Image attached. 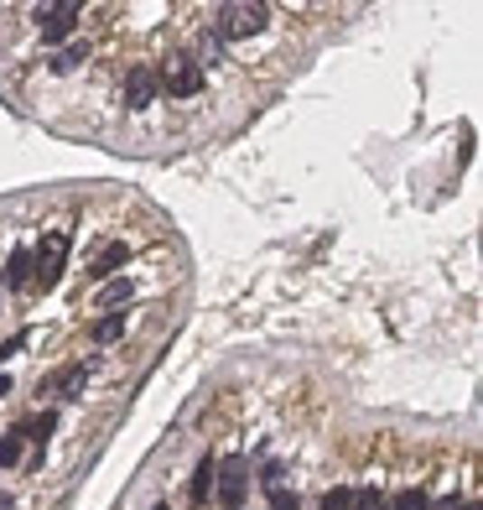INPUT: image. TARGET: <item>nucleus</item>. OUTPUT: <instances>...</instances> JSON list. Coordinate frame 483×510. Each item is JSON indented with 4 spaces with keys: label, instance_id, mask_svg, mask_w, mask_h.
Listing matches in <instances>:
<instances>
[{
    "label": "nucleus",
    "instance_id": "obj_1",
    "mask_svg": "<svg viewBox=\"0 0 483 510\" xmlns=\"http://www.w3.org/2000/svg\"><path fill=\"white\" fill-rule=\"evenodd\" d=\"M271 26V5H260V0H234V5H218L213 11L209 32L218 42H239V37H260Z\"/></svg>",
    "mask_w": 483,
    "mask_h": 510
},
{
    "label": "nucleus",
    "instance_id": "obj_2",
    "mask_svg": "<svg viewBox=\"0 0 483 510\" xmlns=\"http://www.w3.org/2000/svg\"><path fill=\"white\" fill-rule=\"evenodd\" d=\"M156 84H162V94H172V99H198V94L209 89V73H203L198 58L177 52V58H167V68H156Z\"/></svg>",
    "mask_w": 483,
    "mask_h": 510
},
{
    "label": "nucleus",
    "instance_id": "obj_3",
    "mask_svg": "<svg viewBox=\"0 0 483 510\" xmlns=\"http://www.w3.org/2000/svg\"><path fill=\"white\" fill-rule=\"evenodd\" d=\"M245 495H250V458H239V453L218 458V464H213V500L224 510H239Z\"/></svg>",
    "mask_w": 483,
    "mask_h": 510
},
{
    "label": "nucleus",
    "instance_id": "obj_4",
    "mask_svg": "<svg viewBox=\"0 0 483 510\" xmlns=\"http://www.w3.org/2000/svg\"><path fill=\"white\" fill-rule=\"evenodd\" d=\"M68 245H73V234L68 230H52V234H42V245L32 250V281L37 287H58V277H63V266H68Z\"/></svg>",
    "mask_w": 483,
    "mask_h": 510
},
{
    "label": "nucleus",
    "instance_id": "obj_5",
    "mask_svg": "<svg viewBox=\"0 0 483 510\" xmlns=\"http://www.w3.org/2000/svg\"><path fill=\"white\" fill-rule=\"evenodd\" d=\"M79 22H84V5H79V0H63V5H42V11H37V32H42L47 47L68 42V37L79 32Z\"/></svg>",
    "mask_w": 483,
    "mask_h": 510
},
{
    "label": "nucleus",
    "instance_id": "obj_6",
    "mask_svg": "<svg viewBox=\"0 0 483 510\" xmlns=\"http://www.w3.org/2000/svg\"><path fill=\"white\" fill-rule=\"evenodd\" d=\"M120 99H125V109H151V105H156V99H162L156 68H151V63H130L125 79H120Z\"/></svg>",
    "mask_w": 483,
    "mask_h": 510
},
{
    "label": "nucleus",
    "instance_id": "obj_7",
    "mask_svg": "<svg viewBox=\"0 0 483 510\" xmlns=\"http://www.w3.org/2000/svg\"><path fill=\"white\" fill-rule=\"evenodd\" d=\"M125 260H130V245H125V240L105 245V250H99L94 260H88V281H99V287H105V281H115V271H120Z\"/></svg>",
    "mask_w": 483,
    "mask_h": 510
},
{
    "label": "nucleus",
    "instance_id": "obj_8",
    "mask_svg": "<svg viewBox=\"0 0 483 510\" xmlns=\"http://www.w3.org/2000/svg\"><path fill=\"white\" fill-rule=\"evenodd\" d=\"M88 370H94V360H79V364H63L52 381H47V391H58L63 401H79V391H84V381H88Z\"/></svg>",
    "mask_w": 483,
    "mask_h": 510
},
{
    "label": "nucleus",
    "instance_id": "obj_9",
    "mask_svg": "<svg viewBox=\"0 0 483 510\" xmlns=\"http://www.w3.org/2000/svg\"><path fill=\"white\" fill-rule=\"evenodd\" d=\"M84 63H88V42H73V47H63V52L47 58V73H52V79H68V73H79Z\"/></svg>",
    "mask_w": 483,
    "mask_h": 510
},
{
    "label": "nucleus",
    "instance_id": "obj_10",
    "mask_svg": "<svg viewBox=\"0 0 483 510\" xmlns=\"http://www.w3.org/2000/svg\"><path fill=\"white\" fill-rule=\"evenodd\" d=\"M0 287H32V250H26V245H16V250H11Z\"/></svg>",
    "mask_w": 483,
    "mask_h": 510
},
{
    "label": "nucleus",
    "instance_id": "obj_11",
    "mask_svg": "<svg viewBox=\"0 0 483 510\" xmlns=\"http://www.w3.org/2000/svg\"><path fill=\"white\" fill-rule=\"evenodd\" d=\"M125 328H130L125 313H105V318L88 328V339H94V344H115V339H125Z\"/></svg>",
    "mask_w": 483,
    "mask_h": 510
},
{
    "label": "nucleus",
    "instance_id": "obj_12",
    "mask_svg": "<svg viewBox=\"0 0 483 510\" xmlns=\"http://www.w3.org/2000/svg\"><path fill=\"white\" fill-rule=\"evenodd\" d=\"M130 298H135V281L130 277L105 281V287H99V307H120V302H130Z\"/></svg>",
    "mask_w": 483,
    "mask_h": 510
},
{
    "label": "nucleus",
    "instance_id": "obj_13",
    "mask_svg": "<svg viewBox=\"0 0 483 510\" xmlns=\"http://www.w3.org/2000/svg\"><path fill=\"white\" fill-rule=\"evenodd\" d=\"M213 464H218V458H209V453H203V464H198V474H192V500H198V505L213 495Z\"/></svg>",
    "mask_w": 483,
    "mask_h": 510
},
{
    "label": "nucleus",
    "instance_id": "obj_14",
    "mask_svg": "<svg viewBox=\"0 0 483 510\" xmlns=\"http://www.w3.org/2000/svg\"><path fill=\"white\" fill-rule=\"evenodd\" d=\"M348 505H354V489L348 485H333L328 495H322V510H348Z\"/></svg>",
    "mask_w": 483,
    "mask_h": 510
},
{
    "label": "nucleus",
    "instance_id": "obj_15",
    "mask_svg": "<svg viewBox=\"0 0 483 510\" xmlns=\"http://www.w3.org/2000/svg\"><path fill=\"white\" fill-rule=\"evenodd\" d=\"M390 510H426V489H421V485H416V489H400Z\"/></svg>",
    "mask_w": 483,
    "mask_h": 510
},
{
    "label": "nucleus",
    "instance_id": "obj_16",
    "mask_svg": "<svg viewBox=\"0 0 483 510\" xmlns=\"http://www.w3.org/2000/svg\"><path fill=\"white\" fill-rule=\"evenodd\" d=\"M22 464V438H0V468Z\"/></svg>",
    "mask_w": 483,
    "mask_h": 510
},
{
    "label": "nucleus",
    "instance_id": "obj_17",
    "mask_svg": "<svg viewBox=\"0 0 483 510\" xmlns=\"http://www.w3.org/2000/svg\"><path fill=\"white\" fill-rule=\"evenodd\" d=\"M271 510H302L296 489H271Z\"/></svg>",
    "mask_w": 483,
    "mask_h": 510
},
{
    "label": "nucleus",
    "instance_id": "obj_18",
    "mask_svg": "<svg viewBox=\"0 0 483 510\" xmlns=\"http://www.w3.org/2000/svg\"><path fill=\"white\" fill-rule=\"evenodd\" d=\"M203 58H209V63H224V42H218L213 32H203Z\"/></svg>",
    "mask_w": 483,
    "mask_h": 510
},
{
    "label": "nucleus",
    "instance_id": "obj_19",
    "mask_svg": "<svg viewBox=\"0 0 483 510\" xmlns=\"http://www.w3.org/2000/svg\"><path fill=\"white\" fill-rule=\"evenodd\" d=\"M281 474H286V464H265V468H260V485H265V489H281Z\"/></svg>",
    "mask_w": 483,
    "mask_h": 510
},
{
    "label": "nucleus",
    "instance_id": "obj_20",
    "mask_svg": "<svg viewBox=\"0 0 483 510\" xmlns=\"http://www.w3.org/2000/svg\"><path fill=\"white\" fill-rule=\"evenodd\" d=\"M26 339H32V328H22V334H11V339L0 344V360H11V354H16V349H22Z\"/></svg>",
    "mask_w": 483,
    "mask_h": 510
},
{
    "label": "nucleus",
    "instance_id": "obj_21",
    "mask_svg": "<svg viewBox=\"0 0 483 510\" xmlns=\"http://www.w3.org/2000/svg\"><path fill=\"white\" fill-rule=\"evenodd\" d=\"M375 505H379V489H358L348 510H375Z\"/></svg>",
    "mask_w": 483,
    "mask_h": 510
},
{
    "label": "nucleus",
    "instance_id": "obj_22",
    "mask_svg": "<svg viewBox=\"0 0 483 510\" xmlns=\"http://www.w3.org/2000/svg\"><path fill=\"white\" fill-rule=\"evenodd\" d=\"M437 510H462V495H441Z\"/></svg>",
    "mask_w": 483,
    "mask_h": 510
},
{
    "label": "nucleus",
    "instance_id": "obj_23",
    "mask_svg": "<svg viewBox=\"0 0 483 510\" xmlns=\"http://www.w3.org/2000/svg\"><path fill=\"white\" fill-rule=\"evenodd\" d=\"M0 510H16V500H11V495H0Z\"/></svg>",
    "mask_w": 483,
    "mask_h": 510
},
{
    "label": "nucleus",
    "instance_id": "obj_24",
    "mask_svg": "<svg viewBox=\"0 0 483 510\" xmlns=\"http://www.w3.org/2000/svg\"><path fill=\"white\" fill-rule=\"evenodd\" d=\"M156 510H172V505H167V500H162V505H156Z\"/></svg>",
    "mask_w": 483,
    "mask_h": 510
},
{
    "label": "nucleus",
    "instance_id": "obj_25",
    "mask_svg": "<svg viewBox=\"0 0 483 510\" xmlns=\"http://www.w3.org/2000/svg\"><path fill=\"white\" fill-rule=\"evenodd\" d=\"M0 298H5V287H0Z\"/></svg>",
    "mask_w": 483,
    "mask_h": 510
}]
</instances>
